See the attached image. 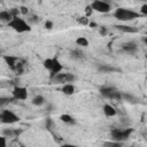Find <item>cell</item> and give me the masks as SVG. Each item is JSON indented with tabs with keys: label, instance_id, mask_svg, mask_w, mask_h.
<instances>
[{
	"label": "cell",
	"instance_id": "1",
	"mask_svg": "<svg viewBox=\"0 0 147 147\" xmlns=\"http://www.w3.org/2000/svg\"><path fill=\"white\" fill-rule=\"evenodd\" d=\"M114 16L119 22H129V21H133L136 18H140L141 14L139 11H136L133 9H130V8L119 7V8L115 9Z\"/></svg>",
	"mask_w": 147,
	"mask_h": 147
},
{
	"label": "cell",
	"instance_id": "2",
	"mask_svg": "<svg viewBox=\"0 0 147 147\" xmlns=\"http://www.w3.org/2000/svg\"><path fill=\"white\" fill-rule=\"evenodd\" d=\"M42 65L46 70L49 71V78H53L54 76L62 72V70H63V65L56 57H48V59L44 60Z\"/></svg>",
	"mask_w": 147,
	"mask_h": 147
},
{
	"label": "cell",
	"instance_id": "3",
	"mask_svg": "<svg viewBox=\"0 0 147 147\" xmlns=\"http://www.w3.org/2000/svg\"><path fill=\"white\" fill-rule=\"evenodd\" d=\"M133 132L132 127H126V129H111L110 130V140L118 141V142H124L126 141Z\"/></svg>",
	"mask_w": 147,
	"mask_h": 147
},
{
	"label": "cell",
	"instance_id": "4",
	"mask_svg": "<svg viewBox=\"0 0 147 147\" xmlns=\"http://www.w3.org/2000/svg\"><path fill=\"white\" fill-rule=\"evenodd\" d=\"M7 25L18 33H24V32L31 31V25L28 23V21H25L24 18H21L20 16L14 17Z\"/></svg>",
	"mask_w": 147,
	"mask_h": 147
},
{
	"label": "cell",
	"instance_id": "5",
	"mask_svg": "<svg viewBox=\"0 0 147 147\" xmlns=\"http://www.w3.org/2000/svg\"><path fill=\"white\" fill-rule=\"evenodd\" d=\"M99 92L100 94L106 98V99H109V100H122V91L117 90L115 86H111V85H103L99 88Z\"/></svg>",
	"mask_w": 147,
	"mask_h": 147
},
{
	"label": "cell",
	"instance_id": "6",
	"mask_svg": "<svg viewBox=\"0 0 147 147\" xmlns=\"http://www.w3.org/2000/svg\"><path fill=\"white\" fill-rule=\"evenodd\" d=\"M20 116L16 115L13 110H9V109H2L1 113H0V122L2 124H15L17 122H20Z\"/></svg>",
	"mask_w": 147,
	"mask_h": 147
},
{
	"label": "cell",
	"instance_id": "7",
	"mask_svg": "<svg viewBox=\"0 0 147 147\" xmlns=\"http://www.w3.org/2000/svg\"><path fill=\"white\" fill-rule=\"evenodd\" d=\"M77 77L74 74L70 72H60L56 76H54L53 78H51V80L54 84H72L74 82H76Z\"/></svg>",
	"mask_w": 147,
	"mask_h": 147
},
{
	"label": "cell",
	"instance_id": "8",
	"mask_svg": "<svg viewBox=\"0 0 147 147\" xmlns=\"http://www.w3.org/2000/svg\"><path fill=\"white\" fill-rule=\"evenodd\" d=\"M91 8L93 11L96 13H101V14H106L109 13L111 10V5L107 1H102V0H94L91 2Z\"/></svg>",
	"mask_w": 147,
	"mask_h": 147
},
{
	"label": "cell",
	"instance_id": "9",
	"mask_svg": "<svg viewBox=\"0 0 147 147\" xmlns=\"http://www.w3.org/2000/svg\"><path fill=\"white\" fill-rule=\"evenodd\" d=\"M11 95L13 98L16 100V101H24L28 99V88L24 87V86H18L16 85L14 88H13V92H11Z\"/></svg>",
	"mask_w": 147,
	"mask_h": 147
},
{
	"label": "cell",
	"instance_id": "10",
	"mask_svg": "<svg viewBox=\"0 0 147 147\" xmlns=\"http://www.w3.org/2000/svg\"><path fill=\"white\" fill-rule=\"evenodd\" d=\"M121 48L125 54H129V55H134L138 52V45L136 41H132V40L123 42L121 45Z\"/></svg>",
	"mask_w": 147,
	"mask_h": 147
},
{
	"label": "cell",
	"instance_id": "11",
	"mask_svg": "<svg viewBox=\"0 0 147 147\" xmlns=\"http://www.w3.org/2000/svg\"><path fill=\"white\" fill-rule=\"evenodd\" d=\"M96 69L98 71L102 72V74H109V72H121V69L119 68H116L114 65H110V64H106V63H100L96 65Z\"/></svg>",
	"mask_w": 147,
	"mask_h": 147
},
{
	"label": "cell",
	"instance_id": "12",
	"mask_svg": "<svg viewBox=\"0 0 147 147\" xmlns=\"http://www.w3.org/2000/svg\"><path fill=\"white\" fill-rule=\"evenodd\" d=\"M3 60H5L6 64H7L13 71H16L17 64H18V62H20V59H18V57L13 56V55H5V56H3Z\"/></svg>",
	"mask_w": 147,
	"mask_h": 147
},
{
	"label": "cell",
	"instance_id": "13",
	"mask_svg": "<svg viewBox=\"0 0 147 147\" xmlns=\"http://www.w3.org/2000/svg\"><path fill=\"white\" fill-rule=\"evenodd\" d=\"M21 133H22V130H21V129H9V127H7V129H3V130L1 131V136L6 137L7 139H8V138L18 137Z\"/></svg>",
	"mask_w": 147,
	"mask_h": 147
},
{
	"label": "cell",
	"instance_id": "14",
	"mask_svg": "<svg viewBox=\"0 0 147 147\" xmlns=\"http://www.w3.org/2000/svg\"><path fill=\"white\" fill-rule=\"evenodd\" d=\"M102 111H103V114H105L107 117H114V116L117 115V110H116V108H115L114 106H111L110 103H106V105H103V107H102Z\"/></svg>",
	"mask_w": 147,
	"mask_h": 147
},
{
	"label": "cell",
	"instance_id": "15",
	"mask_svg": "<svg viewBox=\"0 0 147 147\" xmlns=\"http://www.w3.org/2000/svg\"><path fill=\"white\" fill-rule=\"evenodd\" d=\"M115 28L122 32H125V33H137L138 32V29L134 28V26H130V25H125V24H118V25H115Z\"/></svg>",
	"mask_w": 147,
	"mask_h": 147
},
{
	"label": "cell",
	"instance_id": "16",
	"mask_svg": "<svg viewBox=\"0 0 147 147\" xmlns=\"http://www.w3.org/2000/svg\"><path fill=\"white\" fill-rule=\"evenodd\" d=\"M70 57L75 61H83L85 60V54L80 49H72L70 51Z\"/></svg>",
	"mask_w": 147,
	"mask_h": 147
},
{
	"label": "cell",
	"instance_id": "17",
	"mask_svg": "<svg viewBox=\"0 0 147 147\" xmlns=\"http://www.w3.org/2000/svg\"><path fill=\"white\" fill-rule=\"evenodd\" d=\"M76 90L77 88H76V86L74 84H64L62 86V88H61L62 93L65 94V95H72V94H75L76 93Z\"/></svg>",
	"mask_w": 147,
	"mask_h": 147
},
{
	"label": "cell",
	"instance_id": "18",
	"mask_svg": "<svg viewBox=\"0 0 147 147\" xmlns=\"http://www.w3.org/2000/svg\"><path fill=\"white\" fill-rule=\"evenodd\" d=\"M13 18H14V17H13V15L10 14L9 10H1V11H0V22L8 24Z\"/></svg>",
	"mask_w": 147,
	"mask_h": 147
},
{
	"label": "cell",
	"instance_id": "19",
	"mask_svg": "<svg viewBox=\"0 0 147 147\" xmlns=\"http://www.w3.org/2000/svg\"><path fill=\"white\" fill-rule=\"evenodd\" d=\"M122 100L129 103H133V105L138 102V99L132 93H129V92H122Z\"/></svg>",
	"mask_w": 147,
	"mask_h": 147
},
{
	"label": "cell",
	"instance_id": "20",
	"mask_svg": "<svg viewBox=\"0 0 147 147\" xmlns=\"http://www.w3.org/2000/svg\"><path fill=\"white\" fill-rule=\"evenodd\" d=\"M32 105L33 106H37V107H41V106H44V105H46V99L44 98V95H41V94H37V95H34L33 98H32Z\"/></svg>",
	"mask_w": 147,
	"mask_h": 147
},
{
	"label": "cell",
	"instance_id": "21",
	"mask_svg": "<svg viewBox=\"0 0 147 147\" xmlns=\"http://www.w3.org/2000/svg\"><path fill=\"white\" fill-rule=\"evenodd\" d=\"M60 119H61L63 123L68 124V125H74V124H76V119H75L71 115H69V114H62V115L60 116Z\"/></svg>",
	"mask_w": 147,
	"mask_h": 147
},
{
	"label": "cell",
	"instance_id": "22",
	"mask_svg": "<svg viewBox=\"0 0 147 147\" xmlns=\"http://www.w3.org/2000/svg\"><path fill=\"white\" fill-rule=\"evenodd\" d=\"M124 142H118V141H114V140H108L105 141L102 144V147H123Z\"/></svg>",
	"mask_w": 147,
	"mask_h": 147
},
{
	"label": "cell",
	"instance_id": "23",
	"mask_svg": "<svg viewBox=\"0 0 147 147\" xmlns=\"http://www.w3.org/2000/svg\"><path fill=\"white\" fill-rule=\"evenodd\" d=\"M76 44L80 47H87L88 46V40L86 37H78L76 39Z\"/></svg>",
	"mask_w": 147,
	"mask_h": 147
},
{
	"label": "cell",
	"instance_id": "24",
	"mask_svg": "<svg viewBox=\"0 0 147 147\" xmlns=\"http://www.w3.org/2000/svg\"><path fill=\"white\" fill-rule=\"evenodd\" d=\"M15 99L11 96V98H6V96H1L0 98V105L3 107L5 105H8V103H10V102H13Z\"/></svg>",
	"mask_w": 147,
	"mask_h": 147
},
{
	"label": "cell",
	"instance_id": "25",
	"mask_svg": "<svg viewBox=\"0 0 147 147\" xmlns=\"http://www.w3.org/2000/svg\"><path fill=\"white\" fill-rule=\"evenodd\" d=\"M55 124H54V122H53V119L51 118V117H47L46 119H45V127L47 129V130H52L53 129V126H54Z\"/></svg>",
	"mask_w": 147,
	"mask_h": 147
},
{
	"label": "cell",
	"instance_id": "26",
	"mask_svg": "<svg viewBox=\"0 0 147 147\" xmlns=\"http://www.w3.org/2000/svg\"><path fill=\"white\" fill-rule=\"evenodd\" d=\"M77 22H78L79 24H82V25H88V24H90V21H88V18H87L86 16L78 17V18H77Z\"/></svg>",
	"mask_w": 147,
	"mask_h": 147
},
{
	"label": "cell",
	"instance_id": "27",
	"mask_svg": "<svg viewBox=\"0 0 147 147\" xmlns=\"http://www.w3.org/2000/svg\"><path fill=\"white\" fill-rule=\"evenodd\" d=\"M40 21V18H39V16H37V15H32L29 20H28V23L31 25V24H33V23H38Z\"/></svg>",
	"mask_w": 147,
	"mask_h": 147
},
{
	"label": "cell",
	"instance_id": "28",
	"mask_svg": "<svg viewBox=\"0 0 147 147\" xmlns=\"http://www.w3.org/2000/svg\"><path fill=\"white\" fill-rule=\"evenodd\" d=\"M139 13L141 14V16H147V3H144V5L140 7Z\"/></svg>",
	"mask_w": 147,
	"mask_h": 147
},
{
	"label": "cell",
	"instance_id": "29",
	"mask_svg": "<svg viewBox=\"0 0 147 147\" xmlns=\"http://www.w3.org/2000/svg\"><path fill=\"white\" fill-rule=\"evenodd\" d=\"M45 110H46V111H48V113L53 111V110H54V105H53V103H51V102H46Z\"/></svg>",
	"mask_w": 147,
	"mask_h": 147
},
{
	"label": "cell",
	"instance_id": "30",
	"mask_svg": "<svg viewBox=\"0 0 147 147\" xmlns=\"http://www.w3.org/2000/svg\"><path fill=\"white\" fill-rule=\"evenodd\" d=\"M0 147H7V138L3 136L0 137Z\"/></svg>",
	"mask_w": 147,
	"mask_h": 147
},
{
	"label": "cell",
	"instance_id": "31",
	"mask_svg": "<svg viewBox=\"0 0 147 147\" xmlns=\"http://www.w3.org/2000/svg\"><path fill=\"white\" fill-rule=\"evenodd\" d=\"M18 8H20L21 14H23V15H28V14H29V8H28V7H25V6H21V7H18Z\"/></svg>",
	"mask_w": 147,
	"mask_h": 147
},
{
	"label": "cell",
	"instance_id": "32",
	"mask_svg": "<svg viewBox=\"0 0 147 147\" xmlns=\"http://www.w3.org/2000/svg\"><path fill=\"white\" fill-rule=\"evenodd\" d=\"M92 13H93V10H92L91 6H90V5H88V6H86V7H85V14H86V17L91 16V15H92Z\"/></svg>",
	"mask_w": 147,
	"mask_h": 147
},
{
	"label": "cell",
	"instance_id": "33",
	"mask_svg": "<svg viewBox=\"0 0 147 147\" xmlns=\"http://www.w3.org/2000/svg\"><path fill=\"white\" fill-rule=\"evenodd\" d=\"M53 25H54V23L52 21H46L45 22V29H47V30H51L53 28Z\"/></svg>",
	"mask_w": 147,
	"mask_h": 147
},
{
	"label": "cell",
	"instance_id": "34",
	"mask_svg": "<svg viewBox=\"0 0 147 147\" xmlns=\"http://www.w3.org/2000/svg\"><path fill=\"white\" fill-rule=\"evenodd\" d=\"M107 32H108V30H107V28H106V26H101V28L99 29V33H100L101 36H106V34H107Z\"/></svg>",
	"mask_w": 147,
	"mask_h": 147
},
{
	"label": "cell",
	"instance_id": "35",
	"mask_svg": "<svg viewBox=\"0 0 147 147\" xmlns=\"http://www.w3.org/2000/svg\"><path fill=\"white\" fill-rule=\"evenodd\" d=\"M60 147H76L74 144H68V142H64V144H62Z\"/></svg>",
	"mask_w": 147,
	"mask_h": 147
},
{
	"label": "cell",
	"instance_id": "36",
	"mask_svg": "<svg viewBox=\"0 0 147 147\" xmlns=\"http://www.w3.org/2000/svg\"><path fill=\"white\" fill-rule=\"evenodd\" d=\"M91 28H96L98 26V24L96 23H94V22H90V24H88Z\"/></svg>",
	"mask_w": 147,
	"mask_h": 147
},
{
	"label": "cell",
	"instance_id": "37",
	"mask_svg": "<svg viewBox=\"0 0 147 147\" xmlns=\"http://www.w3.org/2000/svg\"><path fill=\"white\" fill-rule=\"evenodd\" d=\"M142 41H144V44L147 46V36H145V37H142Z\"/></svg>",
	"mask_w": 147,
	"mask_h": 147
},
{
	"label": "cell",
	"instance_id": "38",
	"mask_svg": "<svg viewBox=\"0 0 147 147\" xmlns=\"http://www.w3.org/2000/svg\"><path fill=\"white\" fill-rule=\"evenodd\" d=\"M20 147H26V146H25V145H23V144H21V145H20Z\"/></svg>",
	"mask_w": 147,
	"mask_h": 147
},
{
	"label": "cell",
	"instance_id": "39",
	"mask_svg": "<svg viewBox=\"0 0 147 147\" xmlns=\"http://www.w3.org/2000/svg\"><path fill=\"white\" fill-rule=\"evenodd\" d=\"M145 59H146V60H147V53H146V54H145Z\"/></svg>",
	"mask_w": 147,
	"mask_h": 147
},
{
	"label": "cell",
	"instance_id": "40",
	"mask_svg": "<svg viewBox=\"0 0 147 147\" xmlns=\"http://www.w3.org/2000/svg\"><path fill=\"white\" fill-rule=\"evenodd\" d=\"M127 147H133V146H127Z\"/></svg>",
	"mask_w": 147,
	"mask_h": 147
}]
</instances>
